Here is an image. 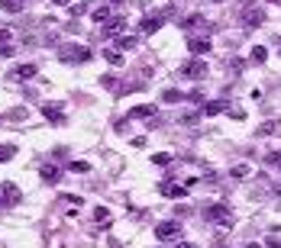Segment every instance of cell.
<instances>
[{"label":"cell","mask_w":281,"mask_h":248,"mask_svg":"<svg viewBox=\"0 0 281 248\" xmlns=\"http://www.w3.org/2000/svg\"><path fill=\"white\" fill-rule=\"evenodd\" d=\"M0 58H13V45L10 42H0Z\"/></svg>","instance_id":"4316f807"},{"label":"cell","mask_w":281,"mask_h":248,"mask_svg":"<svg viewBox=\"0 0 281 248\" xmlns=\"http://www.w3.org/2000/svg\"><path fill=\"white\" fill-rule=\"evenodd\" d=\"M136 42H139V39H133V36H123V39H120V42H116V45H120V49H133Z\"/></svg>","instance_id":"484cf974"},{"label":"cell","mask_w":281,"mask_h":248,"mask_svg":"<svg viewBox=\"0 0 281 248\" xmlns=\"http://www.w3.org/2000/svg\"><path fill=\"white\" fill-rule=\"evenodd\" d=\"M6 78L10 81H29V78H36V65H16V68H10V71H6Z\"/></svg>","instance_id":"9c48e42d"},{"label":"cell","mask_w":281,"mask_h":248,"mask_svg":"<svg viewBox=\"0 0 281 248\" xmlns=\"http://www.w3.org/2000/svg\"><path fill=\"white\" fill-rule=\"evenodd\" d=\"M265 58H269V49H265V45H256V49H252V61H256V65H262Z\"/></svg>","instance_id":"ffe728a7"},{"label":"cell","mask_w":281,"mask_h":248,"mask_svg":"<svg viewBox=\"0 0 281 248\" xmlns=\"http://www.w3.org/2000/svg\"><path fill=\"white\" fill-rule=\"evenodd\" d=\"M13 155H16V145H0V164H6Z\"/></svg>","instance_id":"44dd1931"},{"label":"cell","mask_w":281,"mask_h":248,"mask_svg":"<svg viewBox=\"0 0 281 248\" xmlns=\"http://www.w3.org/2000/svg\"><path fill=\"white\" fill-rule=\"evenodd\" d=\"M204 216H207L210 223H217V226H233V210L226 203H210L207 210H204Z\"/></svg>","instance_id":"7a4b0ae2"},{"label":"cell","mask_w":281,"mask_h":248,"mask_svg":"<svg viewBox=\"0 0 281 248\" xmlns=\"http://www.w3.org/2000/svg\"><path fill=\"white\" fill-rule=\"evenodd\" d=\"M107 19H110V3L100 6V10H94V23H107Z\"/></svg>","instance_id":"7402d4cb"},{"label":"cell","mask_w":281,"mask_h":248,"mask_svg":"<svg viewBox=\"0 0 281 248\" xmlns=\"http://www.w3.org/2000/svg\"><path fill=\"white\" fill-rule=\"evenodd\" d=\"M39 174H42L45 184H55L58 181V168H52V164H42V171H39Z\"/></svg>","instance_id":"5bb4252c"},{"label":"cell","mask_w":281,"mask_h":248,"mask_svg":"<svg viewBox=\"0 0 281 248\" xmlns=\"http://www.w3.org/2000/svg\"><path fill=\"white\" fill-rule=\"evenodd\" d=\"M107 3H110V6H113V3H123V0H107Z\"/></svg>","instance_id":"836d02e7"},{"label":"cell","mask_w":281,"mask_h":248,"mask_svg":"<svg viewBox=\"0 0 281 248\" xmlns=\"http://www.w3.org/2000/svg\"><path fill=\"white\" fill-rule=\"evenodd\" d=\"M178 100H188V97H184L181 91H165L162 94V103H178Z\"/></svg>","instance_id":"d6986e66"},{"label":"cell","mask_w":281,"mask_h":248,"mask_svg":"<svg viewBox=\"0 0 281 248\" xmlns=\"http://www.w3.org/2000/svg\"><path fill=\"white\" fill-rule=\"evenodd\" d=\"M275 132V126H272V123H262V129H259V135H272Z\"/></svg>","instance_id":"83f0119b"},{"label":"cell","mask_w":281,"mask_h":248,"mask_svg":"<svg viewBox=\"0 0 281 248\" xmlns=\"http://www.w3.org/2000/svg\"><path fill=\"white\" fill-rule=\"evenodd\" d=\"M52 3H55V6H68V0H52Z\"/></svg>","instance_id":"4dcf8cb0"},{"label":"cell","mask_w":281,"mask_h":248,"mask_svg":"<svg viewBox=\"0 0 281 248\" xmlns=\"http://www.w3.org/2000/svg\"><path fill=\"white\" fill-rule=\"evenodd\" d=\"M239 23H243V29H259V26L265 23V10H259V6H246V10L239 13Z\"/></svg>","instance_id":"277c9868"},{"label":"cell","mask_w":281,"mask_h":248,"mask_svg":"<svg viewBox=\"0 0 281 248\" xmlns=\"http://www.w3.org/2000/svg\"><path fill=\"white\" fill-rule=\"evenodd\" d=\"M269 248H281V242H269Z\"/></svg>","instance_id":"1f68e13d"},{"label":"cell","mask_w":281,"mask_h":248,"mask_svg":"<svg viewBox=\"0 0 281 248\" xmlns=\"http://www.w3.org/2000/svg\"><path fill=\"white\" fill-rule=\"evenodd\" d=\"M171 248H194V245H191V242H175Z\"/></svg>","instance_id":"f546056e"},{"label":"cell","mask_w":281,"mask_h":248,"mask_svg":"<svg viewBox=\"0 0 281 248\" xmlns=\"http://www.w3.org/2000/svg\"><path fill=\"white\" fill-rule=\"evenodd\" d=\"M10 39V29H0V42H6Z\"/></svg>","instance_id":"f1b7e54d"},{"label":"cell","mask_w":281,"mask_h":248,"mask_svg":"<svg viewBox=\"0 0 281 248\" xmlns=\"http://www.w3.org/2000/svg\"><path fill=\"white\" fill-rule=\"evenodd\" d=\"M19 187L16 184H10V181H3L0 184V206H13V203H19Z\"/></svg>","instance_id":"5b68a950"},{"label":"cell","mask_w":281,"mask_h":248,"mask_svg":"<svg viewBox=\"0 0 281 248\" xmlns=\"http://www.w3.org/2000/svg\"><path fill=\"white\" fill-rule=\"evenodd\" d=\"M94 219H97V223H107V219H110V210H107V206H97V210H94Z\"/></svg>","instance_id":"cb8c5ba5"},{"label":"cell","mask_w":281,"mask_h":248,"mask_svg":"<svg viewBox=\"0 0 281 248\" xmlns=\"http://www.w3.org/2000/svg\"><path fill=\"white\" fill-rule=\"evenodd\" d=\"M0 10L3 13H19L23 10V0H0Z\"/></svg>","instance_id":"2e32d148"},{"label":"cell","mask_w":281,"mask_h":248,"mask_svg":"<svg viewBox=\"0 0 281 248\" xmlns=\"http://www.w3.org/2000/svg\"><path fill=\"white\" fill-rule=\"evenodd\" d=\"M214 3H220V0H214Z\"/></svg>","instance_id":"d590c367"},{"label":"cell","mask_w":281,"mask_h":248,"mask_svg":"<svg viewBox=\"0 0 281 248\" xmlns=\"http://www.w3.org/2000/svg\"><path fill=\"white\" fill-rule=\"evenodd\" d=\"M129 116H133V120H152L155 107H133V110H129Z\"/></svg>","instance_id":"4fadbf2b"},{"label":"cell","mask_w":281,"mask_h":248,"mask_svg":"<svg viewBox=\"0 0 281 248\" xmlns=\"http://www.w3.org/2000/svg\"><path fill=\"white\" fill-rule=\"evenodd\" d=\"M155 239H159V242H178V239H181V223H178V219L159 223L155 226Z\"/></svg>","instance_id":"3957f363"},{"label":"cell","mask_w":281,"mask_h":248,"mask_svg":"<svg viewBox=\"0 0 281 248\" xmlns=\"http://www.w3.org/2000/svg\"><path fill=\"white\" fill-rule=\"evenodd\" d=\"M230 174H233V177H249V174H252V168L243 161V164H233V168H230Z\"/></svg>","instance_id":"e0dca14e"},{"label":"cell","mask_w":281,"mask_h":248,"mask_svg":"<svg viewBox=\"0 0 281 248\" xmlns=\"http://www.w3.org/2000/svg\"><path fill=\"white\" fill-rule=\"evenodd\" d=\"M226 110V103L223 100H210V103H204V113L207 116H217V113H223Z\"/></svg>","instance_id":"9a60e30c"},{"label":"cell","mask_w":281,"mask_h":248,"mask_svg":"<svg viewBox=\"0 0 281 248\" xmlns=\"http://www.w3.org/2000/svg\"><path fill=\"white\" fill-rule=\"evenodd\" d=\"M159 190H162L165 197H175V200L188 194V187H178V184H159Z\"/></svg>","instance_id":"7c38bea8"},{"label":"cell","mask_w":281,"mask_h":248,"mask_svg":"<svg viewBox=\"0 0 281 248\" xmlns=\"http://www.w3.org/2000/svg\"><path fill=\"white\" fill-rule=\"evenodd\" d=\"M262 161H265V164H272V168H281V151H269Z\"/></svg>","instance_id":"603a6c76"},{"label":"cell","mask_w":281,"mask_h":248,"mask_svg":"<svg viewBox=\"0 0 281 248\" xmlns=\"http://www.w3.org/2000/svg\"><path fill=\"white\" fill-rule=\"evenodd\" d=\"M104 58H107V61H110V65H113V68H120V65H123V55H120V52H116V49H107V52H104Z\"/></svg>","instance_id":"ac0fdd59"},{"label":"cell","mask_w":281,"mask_h":248,"mask_svg":"<svg viewBox=\"0 0 281 248\" xmlns=\"http://www.w3.org/2000/svg\"><path fill=\"white\" fill-rule=\"evenodd\" d=\"M246 6H252V0H243V10H246Z\"/></svg>","instance_id":"d6a6232c"},{"label":"cell","mask_w":281,"mask_h":248,"mask_svg":"<svg viewBox=\"0 0 281 248\" xmlns=\"http://www.w3.org/2000/svg\"><path fill=\"white\" fill-rule=\"evenodd\" d=\"M181 74H184V78H194V81H201V78H207V65H204L201 58H191V61H184Z\"/></svg>","instance_id":"8992f818"},{"label":"cell","mask_w":281,"mask_h":248,"mask_svg":"<svg viewBox=\"0 0 281 248\" xmlns=\"http://www.w3.org/2000/svg\"><path fill=\"white\" fill-rule=\"evenodd\" d=\"M94 52L87 49V45H58V61H65V65H84V61H91Z\"/></svg>","instance_id":"6da1fadb"},{"label":"cell","mask_w":281,"mask_h":248,"mask_svg":"<svg viewBox=\"0 0 281 248\" xmlns=\"http://www.w3.org/2000/svg\"><path fill=\"white\" fill-rule=\"evenodd\" d=\"M39 110H42V116L49 123H55V126H58V123H65V107H61V103H42Z\"/></svg>","instance_id":"ba28073f"},{"label":"cell","mask_w":281,"mask_h":248,"mask_svg":"<svg viewBox=\"0 0 281 248\" xmlns=\"http://www.w3.org/2000/svg\"><path fill=\"white\" fill-rule=\"evenodd\" d=\"M188 52L194 55V58H201V55L210 52V42H207V39H188Z\"/></svg>","instance_id":"8fae6325"},{"label":"cell","mask_w":281,"mask_h":248,"mask_svg":"<svg viewBox=\"0 0 281 248\" xmlns=\"http://www.w3.org/2000/svg\"><path fill=\"white\" fill-rule=\"evenodd\" d=\"M123 29H126V19L116 16V19H107V23H104L100 36H104V39H120V36H123Z\"/></svg>","instance_id":"52a82bcc"},{"label":"cell","mask_w":281,"mask_h":248,"mask_svg":"<svg viewBox=\"0 0 281 248\" xmlns=\"http://www.w3.org/2000/svg\"><path fill=\"white\" fill-rule=\"evenodd\" d=\"M272 3H281V0H272Z\"/></svg>","instance_id":"e575fe53"},{"label":"cell","mask_w":281,"mask_h":248,"mask_svg":"<svg viewBox=\"0 0 281 248\" xmlns=\"http://www.w3.org/2000/svg\"><path fill=\"white\" fill-rule=\"evenodd\" d=\"M100 84H104V87H107V91H120V81H116V78H113V74H107V78H104V81H100Z\"/></svg>","instance_id":"d4e9b609"},{"label":"cell","mask_w":281,"mask_h":248,"mask_svg":"<svg viewBox=\"0 0 281 248\" xmlns=\"http://www.w3.org/2000/svg\"><path fill=\"white\" fill-rule=\"evenodd\" d=\"M162 19H165V13H162V16H146L139 23V36H152V32H159L162 29Z\"/></svg>","instance_id":"30bf717a"}]
</instances>
